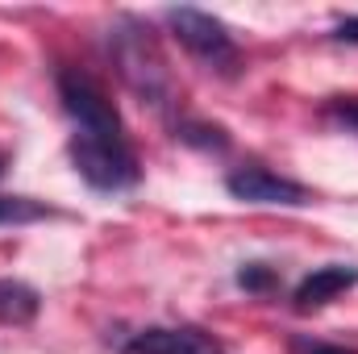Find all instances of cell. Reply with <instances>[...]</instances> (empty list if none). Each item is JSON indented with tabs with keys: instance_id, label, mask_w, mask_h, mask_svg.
I'll use <instances>...</instances> for the list:
<instances>
[{
	"instance_id": "6da1fadb",
	"label": "cell",
	"mask_w": 358,
	"mask_h": 354,
	"mask_svg": "<svg viewBox=\"0 0 358 354\" xmlns=\"http://www.w3.org/2000/svg\"><path fill=\"white\" fill-rule=\"evenodd\" d=\"M108 55H113L121 80L138 92L142 100H150V104H159V108L171 100V71H167V59L159 55V42H155L150 25L125 17V21L117 25L113 42H108Z\"/></svg>"
},
{
	"instance_id": "7a4b0ae2",
	"label": "cell",
	"mask_w": 358,
	"mask_h": 354,
	"mask_svg": "<svg viewBox=\"0 0 358 354\" xmlns=\"http://www.w3.org/2000/svg\"><path fill=\"white\" fill-rule=\"evenodd\" d=\"M71 163L84 183H92L96 192H125L142 179V163L129 146V138H96V134H71L67 142Z\"/></svg>"
},
{
	"instance_id": "3957f363",
	"label": "cell",
	"mask_w": 358,
	"mask_h": 354,
	"mask_svg": "<svg viewBox=\"0 0 358 354\" xmlns=\"http://www.w3.org/2000/svg\"><path fill=\"white\" fill-rule=\"evenodd\" d=\"M59 100L67 108V117L76 121L80 134H96V138H125L121 113L108 100V92L100 88V80H92L80 67H59Z\"/></svg>"
},
{
	"instance_id": "277c9868",
	"label": "cell",
	"mask_w": 358,
	"mask_h": 354,
	"mask_svg": "<svg viewBox=\"0 0 358 354\" xmlns=\"http://www.w3.org/2000/svg\"><path fill=\"white\" fill-rule=\"evenodd\" d=\"M167 25L176 29L179 46H187L196 59H204L213 67H234L238 63L234 34L213 13H200V8H187V4L183 8H167Z\"/></svg>"
},
{
	"instance_id": "5b68a950",
	"label": "cell",
	"mask_w": 358,
	"mask_h": 354,
	"mask_svg": "<svg viewBox=\"0 0 358 354\" xmlns=\"http://www.w3.org/2000/svg\"><path fill=\"white\" fill-rule=\"evenodd\" d=\"M225 187L242 204H283V208H300V204L313 200L304 183L275 176L267 167H238V171L225 176Z\"/></svg>"
},
{
	"instance_id": "8992f818",
	"label": "cell",
	"mask_w": 358,
	"mask_h": 354,
	"mask_svg": "<svg viewBox=\"0 0 358 354\" xmlns=\"http://www.w3.org/2000/svg\"><path fill=\"white\" fill-rule=\"evenodd\" d=\"M125 354H225L221 338H213L208 330L196 325H150L138 330L125 346Z\"/></svg>"
},
{
	"instance_id": "52a82bcc",
	"label": "cell",
	"mask_w": 358,
	"mask_h": 354,
	"mask_svg": "<svg viewBox=\"0 0 358 354\" xmlns=\"http://www.w3.org/2000/svg\"><path fill=\"white\" fill-rule=\"evenodd\" d=\"M358 283V267H346V263H329V267H317L313 275H304L292 292V304L296 313H317L325 309L329 300H338L342 292H350Z\"/></svg>"
},
{
	"instance_id": "ba28073f",
	"label": "cell",
	"mask_w": 358,
	"mask_h": 354,
	"mask_svg": "<svg viewBox=\"0 0 358 354\" xmlns=\"http://www.w3.org/2000/svg\"><path fill=\"white\" fill-rule=\"evenodd\" d=\"M38 313H42L38 288L21 279H0V325H29Z\"/></svg>"
},
{
	"instance_id": "9c48e42d",
	"label": "cell",
	"mask_w": 358,
	"mask_h": 354,
	"mask_svg": "<svg viewBox=\"0 0 358 354\" xmlns=\"http://www.w3.org/2000/svg\"><path fill=\"white\" fill-rule=\"evenodd\" d=\"M42 217H55V208H46L42 200H29V196H0V225H29Z\"/></svg>"
},
{
	"instance_id": "30bf717a",
	"label": "cell",
	"mask_w": 358,
	"mask_h": 354,
	"mask_svg": "<svg viewBox=\"0 0 358 354\" xmlns=\"http://www.w3.org/2000/svg\"><path fill=\"white\" fill-rule=\"evenodd\" d=\"M176 138L187 142V146H200V150H225L229 146V134L221 125H204V121H183L176 129Z\"/></svg>"
},
{
	"instance_id": "8fae6325",
	"label": "cell",
	"mask_w": 358,
	"mask_h": 354,
	"mask_svg": "<svg viewBox=\"0 0 358 354\" xmlns=\"http://www.w3.org/2000/svg\"><path fill=\"white\" fill-rule=\"evenodd\" d=\"M325 117H329L334 125L358 134V96H334V100L325 104Z\"/></svg>"
},
{
	"instance_id": "7c38bea8",
	"label": "cell",
	"mask_w": 358,
	"mask_h": 354,
	"mask_svg": "<svg viewBox=\"0 0 358 354\" xmlns=\"http://www.w3.org/2000/svg\"><path fill=\"white\" fill-rule=\"evenodd\" d=\"M238 288H246V292H271L275 288V271L267 263H246L238 271Z\"/></svg>"
},
{
	"instance_id": "4fadbf2b",
	"label": "cell",
	"mask_w": 358,
	"mask_h": 354,
	"mask_svg": "<svg viewBox=\"0 0 358 354\" xmlns=\"http://www.w3.org/2000/svg\"><path fill=\"white\" fill-rule=\"evenodd\" d=\"M334 38H338V42H350V46H358V17H342V21L334 25Z\"/></svg>"
},
{
	"instance_id": "5bb4252c",
	"label": "cell",
	"mask_w": 358,
	"mask_h": 354,
	"mask_svg": "<svg viewBox=\"0 0 358 354\" xmlns=\"http://www.w3.org/2000/svg\"><path fill=\"white\" fill-rule=\"evenodd\" d=\"M296 351L300 354H355L346 346H325V342H296Z\"/></svg>"
},
{
	"instance_id": "9a60e30c",
	"label": "cell",
	"mask_w": 358,
	"mask_h": 354,
	"mask_svg": "<svg viewBox=\"0 0 358 354\" xmlns=\"http://www.w3.org/2000/svg\"><path fill=\"white\" fill-rule=\"evenodd\" d=\"M0 176H4V155H0Z\"/></svg>"
}]
</instances>
